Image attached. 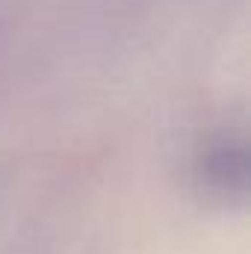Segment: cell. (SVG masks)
<instances>
[{
  "instance_id": "cell-1",
  "label": "cell",
  "mask_w": 251,
  "mask_h": 254,
  "mask_svg": "<svg viewBox=\"0 0 251 254\" xmlns=\"http://www.w3.org/2000/svg\"><path fill=\"white\" fill-rule=\"evenodd\" d=\"M198 184L213 195L222 198H234V195H246L249 187V157L243 145H213L201 163H198Z\"/></svg>"
}]
</instances>
